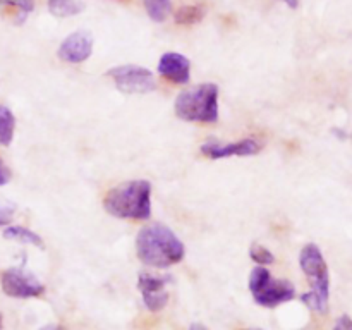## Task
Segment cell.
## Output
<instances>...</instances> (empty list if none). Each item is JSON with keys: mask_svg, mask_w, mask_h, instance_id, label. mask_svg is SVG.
Segmentation results:
<instances>
[{"mask_svg": "<svg viewBox=\"0 0 352 330\" xmlns=\"http://www.w3.org/2000/svg\"><path fill=\"white\" fill-rule=\"evenodd\" d=\"M136 253L141 263L148 267L168 268L182 261L186 248L170 227L164 223H151L138 232Z\"/></svg>", "mask_w": 352, "mask_h": 330, "instance_id": "6da1fadb", "label": "cell"}, {"mask_svg": "<svg viewBox=\"0 0 352 330\" xmlns=\"http://www.w3.org/2000/svg\"><path fill=\"white\" fill-rule=\"evenodd\" d=\"M103 208L116 219L148 220L151 215V182L136 179L107 191Z\"/></svg>", "mask_w": 352, "mask_h": 330, "instance_id": "7a4b0ae2", "label": "cell"}, {"mask_svg": "<svg viewBox=\"0 0 352 330\" xmlns=\"http://www.w3.org/2000/svg\"><path fill=\"white\" fill-rule=\"evenodd\" d=\"M299 267L311 284V291L305 292L301 301L313 311L327 313L330 299V274L322 250L313 243L306 244L299 253Z\"/></svg>", "mask_w": 352, "mask_h": 330, "instance_id": "3957f363", "label": "cell"}, {"mask_svg": "<svg viewBox=\"0 0 352 330\" xmlns=\"http://www.w3.org/2000/svg\"><path fill=\"white\" fill-rule=\"evenodd\" d=\"M174 112L186 122L212 124L219 119V86L203 82L177 95Z\"/></svg>", "mask_w": 352, "mask_h": 330, "instance_id": "277c9868", "label": "cell"}, {"mask_svg": "<svg viewBox=\"0 0 352 330\" xmlns=\"http://www.w3.org/2000/svg\"><path fill=\"white\" fill-rule=\"evenodd\" d=\"M250 291L256 305L263 308H277L296 298V287L291 280L272 277L270 270L261 265L251 272Z\"/></svg>", "mask_w": 352, "mask_h": 330, "instance_id": "5b68a950", "label": "cell"}, {"mask_svg": "<svg viewBox=\"0 0 352 330\" xmlns=\"http://www.w3.org/2000/svg\"><path fill=\"white\" fill-rule=\"evenodd\" d=\"M107 76L112 79L119 91L129 93V95H146L157 88L153 72L141 65H117V67L109 69Z\"/></svg>", "mask_w": 352, "mask_h": 330, "instance_id": "8992f818", "label": "cell"}, {"mask_svg": "<svg viewBox=\"0 0 352 330\" xmlns=\"http://www.w3.org/2000/svg\"><path fill=\"white\" fill-rule=\"evenodd\" d=\"M0 285H2L3 294L17 299L38 298L45 292L43 282L36 275L21 267L7 268L0 277Z\"/></svg>", "mask_w": 352, "mask_h": 330, "instance_id": "52a82bcc", "label": "cell"}, {"mask_svg": "<svg viewBox=\"0 0 352 330\" xmlns=\"http://www.w3.org/2000/svg\"><path fill=\"white\" fill-rule=\"evenodd\" d=\"M172 282L170 275H157L150 272H141L138 277V289L143 296V302L150 311H160L167 306V285Z\"/></svg>", "mask_w": 352, "mask_h": 330, "instance_id": "ba28073f", "label": "cell"}, {"mask_svg": "<svg viewBox=\"0 0 352 330\" xmlns=\"http://www.w3.org/2000/svg\"><path fill=\"white\" fill-rule=\"evenodd\" d=\"M93 54V36L88 31H74L64 38L58 47L57 55L60 60L69 62V64H81L88 60L89 55Z\"/></svg>", "mask_w": 352, "mask_h": 330, "instance_id": "9c48e42d", "label": "cell"}, {"mask_svg": "<svg viewBox=\"0 0 352 330\" xmlns=\"http://www.w3.org/2000/svg\"><path fill=\"white\" fill-rule=\"evenodd\" d=\"M261 150V144L256 140H241L234 143H219V141H206L201 144V153L205 157L220 160L229 157H251Z\"/></svg>", "mask_w": 352, "mask_h": 330, "instance_id": "30bf717a", "label": "cell"}, {"mask_svg": "<svg viewBox=\"0 0 352 330\" xmlns=\"http://www.w3.org/2000/svg\"><path fill=\"white\" fill-rule=\"evenodd\" d=\"M158 72L174 85H188L191 78V62L179 52H167L158 60Z\"/></svg>", "mask_w": 352, "mask_h": 330, "instance_id": "8fae6325", "label": "cell"}, {"mask_svg": "<svg viewBox=\"0 0 352 330\" xmlns=\"http://www.w3.org/2000/svg\"><path fill=\"white\" fill-rule=\"evenodd\" d=\"M3 237L9 241H17V243L31 244V246L45 250L43 239L36 232H33V230L26 229L23 226H7L6 230H3Z\"/></svg>", "mask_w": 352, "mask_h": 330, "instance_id": "7c38bea8", "label": "cell"}, {"mask_svg": "<svg viewBox=\"0 0 352 330\" xmlns=\"http://www.w3.org/2000/svg\"><path fill=\"white\" fill-rule=\"evenodd\" d=\"M85 3L81 0H48V10L55 17H71L82 12Z\"/></svg>", "mask_w": 352, "mask_h": 330, "instance_id": "4fadbf2b", "label": "cell"}, {"mask_svg": "<svg viewBox=\"0 0 352 330\" xmlns=\"http://www.w3.org/2000/svg\"><path fill=\"white\" fill-rule=\"evenodd\" d=\"M14 129H16V117L10 109L0 105V144L9 146L12 143Z\"/></svg>", "mask_w": 352, "mask_h": 330, "instance_id": "5bb4252c", "label": "cell"}, {"mask_svg": "<svg viewBox=\"0 0 352 330\" xmlns=\"http://www.w3.org/2000/svg\"><path fill=\"white\" fill-rule=\"evenodd\" d=\"M203 17H205V7L201 6H182L174 14V21L181 26H192Z\"/></svg>", "mask_w": 352, "mask_h": 330, "instance_id": "9a60e30c", "label": "cell"}, {"mask_svg": "<svg viewBox=\"0 0 352 330\" xmlns=\"http://www.w3.org/2000/svg\"><path fill=\"white\" fill-rule=\"evenodd\" d=\"M144 9L150 19L155 23H164L172 12V0H144Z\"/></svg>", "mask_w": 352, "mask_h": 330, "instance_id": "2e32d148", "label": "cell"}, {"mask_svg": "<svg viewBox=\"0 0 352 330\" xmlns=\"http://www.w3.org/2000/svg\"><path fill=\"white\" fill-rule=\"evenodd\" d=\"M250 256L254 263L261 265V267H265V265H272L275 261L274 253H272L267 246H263V244H260V243L251 244Z\"/></svg>", "mask_w": 352, "mask_h": 330, "instance_id": "e0dca14e", "label": "cell"}, {"mask_svg": "<svg viewBox=\"0 0 352 330\" xmlns=\"http://www.w3.org/2000/svg\"><path fill=\"white\" fill-rule=\"evenodd\" d=\"M2 6L16 7L19 10V21H24L28 14L34 9V0H2Z\"/></svg>", "mask_w": 352, "mask_h": 330, "instance_id": "ac0fdd59", "label": "cell"}, {"mask_svg": "<svg viewBox=\"0 0 352 330\" xmlns=\"http://www.w3.org/2000/svg\"><path fill=\"white\" fill-rule=\"evenodd\" d=\"M14 213H16L14 206L0 205V226H10V222L14 219Z\"/></svg>", "mask_w": 352, "mask_h": 330, "instance_id": "d6986e66", "label": "cell"}, {"mask_svg": "<svg viewBox=\"0 0 352 330\" xmlns=\"http://www.w3.org/2000/svg\"><path fill=\"white\" fill-rule=\"evenodd\" d=\"M333 330H352V318L349 315H342L337 320Z\"/></svg>", "mask_w": 352, "mask_h": 330, "instance_id": "ffe728a7", "label": "cell"}, {"mask_svg": "<svg viewBox=\"0 0 352 330\" xmlns=\"http://www.w3.org/2000/svg\"><path fill=\"white\" fill-rule=\"evenodd\" d=\"M10 181V170L6 167L2 160H0V186H6Z\"/></svg>", "mask_w": 352, "mask_h": 330, "instance_id": "44dd1931", "label": "cell"}, {"mask_svg": "<svg viewBox=\"0 0 352 330\" xmlns=\"http://www.w3.org/2000/svg\"><path fill=\"white\" fill-rule=\"evenodd\" d=\"M284 2L287 3L291 9H298V7H299V0H284Z\"/></svg>", "mask_w": 352, "mask_h": 330, "instance_id": "7402d4cb", "label": "cell"}, {"mask_svg": "<svg viewBox=\"0 0 352 330\" xmlns=\"http://www.w3.org/2000/svg\"><path fill=\"white\" fill-rule=\"evenodd\" d=\"M189 330H205V327H203L201 323H192V325L189 327Z\"/></svg>", "mask_w": 352, "mask_h": 330, "instance_id": "603a6c76", "label": "cell"}, {"mask_svg": "<svg viewBox=\"0 0 352 330\" xmlns=\"http://www.w3.org/2000/svg\"><path fill=\"white\" fill-rule=\"evenodd\" d=\"M40 330H62V329L57 325H45V327H41Z\"/></svg>", "mask_w": 352, "mask_h": 330, "instance_id": "cb8c5ba5", "label": "cell"}, {"mask_svg": "<svg viewBox=\"0 0 352 330\" xmlns=\"http://www.w3.org/2000/svg\"><path fill=\"white\" fill-rule=\"evenodd\" d=\"M0 327H2V315H0Z\"/></svg>", "mask_w": 352, "mask_h": 330, "instance_id": "d4e9b609", "label": "cell"}, {"mask_svg": "<svg viewBox=\"0 0 352 330\" xmlns=\"http://www.w3.org/2000/svg\"><path fill=\"white\" fill-rule=\"evenodd\" d=\"M246 330H261V329H246Z\"/></svg>", "mask_w": 352, "mask_h": 330, "instance_id": "484cf974", "label": "cell"}, {"mask_svg": "<svg viewBox=\"0 0 352 330\" xmlns=\"http://www.w3.org/2000/svg\"><path fill=\"white\" fill-rule=\"evenodd\" d=\"M0 7H2V0H0Z\"/></svg>", "mask_w": 352, "mask_h": 330, "instance_id": "4316f807", "label": "cell"}]
</instances>
